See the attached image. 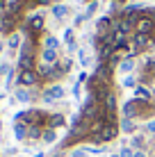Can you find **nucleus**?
<instances>
[{
	"label": "nucleus",
	"mask_w": 155,
	"mask_h": 157,
	"mask_svg": "<svg viewBox=\"0 0 155 157\" xmlns=\"http://www.w3.org/2000/svg\"><path fill=\"white\" fill-rule=\"evenodd\" d=\"M0 134H2V121H0Z\"/></svg>",
	"instance_id": "f704fd0d"
},
{
	"label": "nucleus",
	"mask_w": 155,
	"mask_h": 157,
	"mask_svg": "<svg viewBox=\"0 0 155 157\" xmlns=\"http://www.w3.org/2000/svg\"><path fill=\"white\" fill-rule=\"evenodd\" d=\"M41 98H44V102H52V100L64 98V86H62V84H52L50 89H44Z\"/></svg>",
	"instance_id": "20e7f679"
},
{
	"label": "nucleus",
	"mask_w": 155,
	"mask_h": 157,
	"mask_svg": "<svg viewBox=\"0 0 155 157\" xmlns=\"http://www.w3.org/2000/svg\"><path fill=\"white\" fill-rule=\"evenodd\" d=\"M144 16H148V18L153 21V25H155V9L151 7V9H144Z\"/></svg>",
	"instance_id": "bb28decb"
},
{
	"label": "nucleus",
	"mask_w": 155,
	"mask_h": 157,
	"mask_svg": "<svg viewBox=\"0 0 155 157\" xmlns=\"http://www.w3.org/2000/svg\"><path fill=\"white\" fill-rule=\"evenodd\" d=\"M121 114L123 118H146L155 114V105L153 100H139V98H132L123 102V107H121Z\"/></svg>",
	"instance_id": "f257e3e1"
},
{
	"label": "nucleus",
	"mask_w": 155,
	"mask_h": 157,
	"mask_svg": "<svg viewBox=\"0 0 155 157\" xmlns=\"http://www.w3.org/2000/svg\"><path fill=\"white\" fill-rule=\"evenodd\" d=\"M44 25H46L44 14H34V16H30L28 23H25V36H30V39H37V36L44 32Z\"/></svg>",
	"instance_id": "f03ea898"
},
{
	"label": "nucleus",
	"mask_w": 155,
	"mask_h": 157,
	"mask_svg": "<svg viewBox=\"0 0 155 157\" xmlns=\"http://www.w3.org/2000/svg\"><path fill=\"white\" fill-rule=\"evenodd\" d=\"M66 125V118H64L62 112H55V114H48V121H46V128H52V130H57V128H64Z\"/></svg>",
	"instance_id": "6e6552de"
},
{
	"label": "nucleus",
	"mask_w": 155,
	"mask_h": 157,
	"mask_svg": "<svg viewBox=\"0 0 155 157\" xmlns=\"http://www.w3.org/2000/svg\"><path fill=\"white\" fill-rule=\"evenodd\" d=\"M44 125H30L28 128V139L30 141H41V137H44Z\"/></svg>",
	"instance_id": "9d476101"
},
{
	"label": "nucleus",
	"mask_w": 155,
	"mask_h": 157,
	"mask_svg": "<svg viewBox=\"0 0 155 157\" xmlns=\"http://www.w3.org/2000/svg\"><path fill=\"white\" fill-rule=\"evenodd\" d=\"M146 132H151L153 137H155V118H151V121L146 123Z\"/></svg>",
	"instance_id": "a878e982"
},
{
	"label": "nucleus",
	"mask_w": 155,
	"mask_h": 157,
	"mask_svg": "<svg viewBox=\"0 0 155 157\" xmlns=\"http://www.w3.org/2000/svg\"><path fill=\"white\" fill-rule=\"evenodd\" d=\"M41 141H44V144H55V141H57V132H55L52 128H46V130H44V137H41Z\"/></svg>",
	"instance_id": "f3484780"
},
{
	"label": "nucleus",
	"mask_w": 155,
	"mask_h": 157,
	"mask_svg": "<svg viewBox=\"0 0 155 157\" xmlns=\"http://www.w3.org/2000/svg\"><path fill=\"white\" fill-rule=\"evenodd\" d=\"M110 157H119V155H110Z\"/></svg>",
	"instance_id": "e433bc0d"
},
{
	"label": "nucleus",
	"mask_w": 155,
	"mask_h": 157,
	"mask_svg": "<svg viewBox=\"0 0 155 157\" xmlns=\"http://www.w3.org/2000/svg\"><path fill=\"white\" fill-rule=\"evenodd\" d=\"M64 41H66V43L73 41V30H66V32H64Z\"/></svg>",
	"instance_id": "c756f323"
},
{
	"label": "nucleus",
	"mask_w": 155,
	"mask_h": 157,
	"mask_svg": "<svg viewBox=\"0 0 155 157\" xmlns=\"http://www.w3.org/2000/svg\"><path fill=\"white\" fill-rule=\"evenodd\" d=\"M9 71H12V66H9L7 62H5V64H0V75H7Z\"/></svg>",
	"instance_id": "cd10ccee"
},
{
	"label": "nucleus",
	"mask_w": 155,
	"mask_h": 157,
	"mask_svg": "<svg viewBox=\"0 0 155 157\" xmlns=\"http://www.w3.org/2000/svg\"><path fill=\"white\" fill-rule=\"evenodd\" d=\"M135 32H141V34H155V25H153V21L148 18V16H139V21H137V25H135Z\"/></svg>",
	"instance_id": "423d86ee"
},
{
	"label": "nucleus",
	"mask_w": 155,
	"mask_h": 157,
	"mask_svg": "<svg viewBox=\"0 0 155 157\" xmlns=\"http://www.w3.org/2000/svg\"><path fill=\"white\" fill-rule=\"evenodd\" d=\"M153 141H155V137H153Z\"/></svg>",
	"instance_id": "58836bf2"
},
{
	"label": "nucleus",
	"mask_w": 155,
	"mask_h": 157,
	"mask_svg": "<svg viewBox=\"0 0 155 157\" xmlns=\"http://www.w3.org/2000/svg\"><path fill=\"white\" fill-rule=\"evenodd\" d=\"M0 100H2V96H0Z\"/></svg>",
	"instance_id": "4c0bfd02"
},
{
	"label": "nucleus",
	"mask_w": 155,
	"mask_h": 157,
	"mask_svg": "<svg viewBox=\"0 0 155 157\" xmlns=\"http://www.w3.org/2000/svg\"><path fill=\"white\" fill-rule=\"evenodd\" d=\"M32 98H34V94H30L28 89L18 86V91H16V100H18V102H30Z\"/></svg>",
	"instance_id": "dca6fc26"
},
{
	"label": "nucleus",
	"mask_w": 155,
	"mask_h": 157,
	"mask_svg": "<svg viewBox=\"0 0 155 157\" xmlns=\"http://www.w3.org/2000/svg\"><path fill=\"white\" fill-rule=\"evenodd\" d=\"M96 78L98 80H103V82H110L112 84V75H114V66H110L107 62L105 64H98V66H96Z\"/></svg>",
	"instance_id": "39448f33"
},
{
	"label": "nucleus",
	"mask_w": 155,
	"mask_h": 157,
	"mask_svg": "<svg viewBox=\"0 0 155 157\" xmlns=\"http://www.w3.org/2000/svg\"><path fill=\"white\" fill-rule=\"evenodd\" d=\"M39 73L37 71H18V75H16V84L23 86V89H30V86H37L39 84Z\"/></svg>",
	"instance_id": "7ed1b4c3"
},
{
	"label": "nucleus",
	"mask_w": 155,
	"mask_h": 157,
	"mask_svg": "<svg viewBox=\"0 0 155 157\" xmlns=\"http://www.w3.org/2000/svg\"><path fill=\"white\" fill-rule=\"evenodd\" d=\"M144 73L148 75V78H155V59H146V64H144Z\"/></svg>",
	"instance_id": "a211bd4d"
},
{
	"label": "nucleus",
	"mask_w": 155,
	"mask_h": 157,
	"mask_svg": "<svg viewBox=\"0 0 155 157\" xmlns=\"http://www.w3.org/2000/svg\"><path fill=\"white\" fill-rule=\"evenodd\" d=\"M57 46H60V41L55 36H46L44 39V48H48V50H57Z\"/></svg>",
	"instance_id": "412c9836"
},
{
	"label": "nucleus",
	"mask_w": 155,
	"mask_h": 157,
	"mask_svg": "<svg viewBox=\"0 0 155 157\" xmlns=\"http://www.w3.org/2000/svg\"><path fill=\"white\" fill-rule=\"evenodd\" d=\"M16 25H18V16L5 14L2 16V23H0V30H2V34H12V32L16 30Z\"/></svg>",
	"instance_id": "0eeeda50"
},
{
	"label": "nucleus",
	"mask_w": 155,
	"mask_h": 157,
	"mask_svg": "<svg viewBox=\"0 0 155 157\" xmlns=\"http://www.w3.org/2000/svg\"><path fill=\"white\" fill-rule=\"evenodd\" d=\"M135 98H139V100H153V91L146 89L144 84H137L135 86Z\"/></svg>",
	"instance_id": "f8f14e48"
},
{
	"label": "nucleus",
	"mask_w": 155,
	"mask_h": 157,
	"mask_svg": "<svg viewBox=\"0 0 155 157\" xmlns=\"http://www.w3.org/2000/svg\"><path fill=\"white\" fill-rule=\"evenodd\" d=\"M137 84H139V80H137L135 75H126L123 78V86H128V89H135Z\"/></svg>",
	"instance_id": "4be33fe9"
},
{
	"label": "nucleus",
	"mask_w": 155,
	"mask_h": 157,
	"mask_svg": "<svg viewBox=\"0 0 155 157\" xmlns=\"http://www.w3.org/2000/svg\"><path fill=\"white\" fill-rule=\"evenodd\" d=\"M130 146H132V150H141L144 148V137H141V134H132Z\"/></svg>",
	"instance_id": "aec40b11"
},
{
	"label": "nucleus",
	"mask_w": 155,
	"mask_h": 157,
	"mask_svg": "<svg viewBox=\"0 0 155 157\" xmlns=\"http://www.w3.org/2000/svg\"><path fill=\"white\" fill-rule=\"evenodd\" d=\"M2 7H7V5H5V0H0V9H2Z\"/></svg>",
	"instance_id": "72a5a7b5"
},
{
	"label": "nucleus",
	"mask_w": 155,
	"mask_h": 157,
	"mask_svg": "<svg viewBox=\"0 0 155 157\" xmlns=\"http://www.w3.org/2000/svg\"><path fill=\"white\" fill-rule=\"evenodd\" d=\"M119 130L121 132H128V134H132L137 130V123H135V118H121L119 121Z\"/></svg>",
	"instance_id": "9b49d317"
},
{
	"label": "nucleus",
	"mask_w": 155,
	"mask_h": 157,
	"mask_svg": "<svg viewBox=\"0 0 155 157\" xmlns=\"http://www.w3.org/2000/svg\"><path fill=\"white\" fill-rule=\"evenodd\" d=\"M119 157H135V150H132V148H121Z\"/></svg>",
	"instance_id": "b1692460"
},
{
	"label": "nucleus",
	"mask_w": 155,
	"mask_h": 157,
	"mask_svg": "<svg viewBox=\"0 0 155 157\" xmlns=\"http://www.w3.org/2000/svg\"><path fill=\"white\" fill-rule=\"evenodd\" d=\"M151 91H153V98H155V86H153V89H151Z\"/></svg>",
	"instance_id": "c9c22d12"
},
{
	"label": "nucleus",
	"mask_w": 155,
	"mask_h": 157,
	"mask_svg": "<svg viewBox=\"0 0 155 157\" xmlns=\"http://www.w3.org/2000/svg\"><path fill=\"white\" fill-rule=\"evenodd\" d=\"M71 157H87V148H76L71 153Z\"/></svg>",
	"instance_id": "393cba45"
},
{
	"label": "nucleus",
	"mask_w": 155,
	"mask_h": 157,
	"mask_svg": "<svg viewBox=\"0 0 155 157\" xmlns=\"http://www.w3.org/2000/svg\"><path fill=\"white\" fill-rule=\"evenodd\" d=\"M41 62H44V64H57V50H48V48H44V50H41Z\"/></svg>",
	"instance_id": "4468645a"
},
{
	"label": "nucleus",
	"mask_w": 155,
	"mask_h": 157,
	"mask_svg": "<svg viewBox=\"0 0 155 157\" xmlns=\"http://www.w3.org/2000/svg\"><path fill=\"white\" fill-rule=\"evenodd\" d=\"M135 157H148V155L144 153V150H135Z\"/></svg>",
	"instance_id": "473e14b6"
},
{
	"label": "nucleus",
	"mask_w": 155,
	"mask_h": 157,
	"mask_svg": "<svg viewBox=\"0 0 155 157\" xmlns=\"http://www.w3.org/2000/svg\"><path fill=\"white\" fill-rule=\"evenodd\" d=\"M14 137L16 141H25L28 139V125L25 123H14Z\"/></svg>",
	"instance_id": "ddd939ff"
},
{
	"label": "nucleus",
	"mask_w": 155,
	"mask_h": 157,
	"mask_svg": "<svg viewBox=\"0 0 155 157\" xmlns=\"http://www.w3.org/2000/svg\"><path fill=\"white\" fill-rule=\"evenodd\" d=\"M119 71H121V73H126V75H130L132 71H135V59H132V57H126L123 62L119 64Z\"/></svg>",
	"instance_id": "2eb2a0df"
},
{
	"label": "nucleus",
	"mask_w": 155,
	"mask_h": 157,
	"mask_svg": "<svg viewBox=\"0 0 155 157\" xmlns=\"http://www.w3.org/2000/svg\"><path fill=\"white\" fill-rule=\"evenodd\" d=\"M96 7H98V2H96V0H94V2H89V9H87V18H89V16H91V14L96 12Z\"/></svg>",
	"instance_id": "c85d7f7f"
},
{
	"label": "nucleus",
	"mask_w": 155,
	"mask_h": 157,
	"mask_svg": "<svg viewBox=\"0 0 155 157\" xmlns=\"http://www.w3.org/2000/svg\"><path fill=\"white\" fill-rule=\"evenodd\" d=\"M73 96L80 98V82H76V86H73Z\"/></svg>",
	"instance_id": "2f4dec72"
},
{
	"label": "nucleus",
	"mask_w": 155,
	"mask_h": 157,
	"mask_svg": "<svg viewBox=\"0 0 155 157\" xmlns=\"http://www.w3.org/2000/svg\"><path fill=\"white\" fill-rule=\"evenodd\" d=\"M112 23H114V21H112L110 16L98 18V23H96V32H98V36H103V34H107V32H112Z\"/></svg>",
	"instance_id": "1a4fd4ad"
},
{
	"label": "nucleus",
	"mask_w": 155,
	"mask_h": 157,
	"mask_svg": "<svg viewBox=\"0 0 155 157\" xmlns=\"http://www.w3.org/2000/svg\"><path fill=\"white\" fill-rule=\"evenodd\" d=\"M52 14H55V18H64V16L68 14V7L66 5H55V7H52Z\"/></svg>",
	"instance_id": "6ab92c4d"
},
{
	"label": "nucleus",
	"mask_w": 155,
	"mask_h": 157,
	"mask_svg": "<svg viewBox=\"0 0 155 157\" xmlns=\"http://www.w3.org/2000/svg\"><path fill=\"white\" fill-rule=\"evenodd\" d=\"M87 80H89V75H87V73H80V75H78V82H80V84L87 82Z\"/></svg>",
	"instance_id": "7c9ffc66"
},
{
	"label": "nucleus",
	"mask_w": 155,
	"mask_h": 157,
	"mask_svg": "<svg viewBox=\"0 0 155 157\" xmlns=\"http://www.w3.org/2000/svg\"><path fill=\"white\" fill-rule=\"evenodd\" d=\"M7 46L12 48V50H14V48H18V46H21V36H18V34H12V36L7 39Z\"/></svg>",
	"instance_id": "5701e85b"
}]
</instances>
